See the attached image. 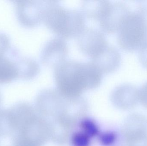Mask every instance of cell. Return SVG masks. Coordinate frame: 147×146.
<instances>
[{"label":"cell","instance_id":"17","mask_svg":"<svg viewBox=\"0 0 147 146\" xmlns=\"http://www.w3.org/2000/svg\"><path fill=\"white\" fill-rule=\"evenodd\" d=\"M80 128L82 132L86 134L90 138L98 134V129L95 123L90 119H83L80 122Z\"/></svg>","mask_w":147,"mask_h":146},{"label":"cell","instance_id":"13","mask_svg":"<svg viewBox=\"0 0 147 146\" xmlns=\"http://www.w3.org/2000/svg\"><path fill=\"white\" fill-rule=\"evenodd\" d=\"M125 146H147V123L134 121L122 128Z\"/></svg>","mask_w":147,"mask_h":146},{"label":"cell","instance_id":"1","mask_svg":"<svg viewBox=\"0 0 147 146\" xmlns=\"http://www.w3.org/2000/svg\"><path fill=\"white\" fill-rule=\"evenodd\" d=\"M57 90L65 97H80L85 90L100 85L103 74L91 61L67 60L55 67L53 73Z\"/></svg>","mask_w":147,"mask_h":146},{"label":"cell","instance_id":"21","mask_svg":"<svg viewBox=\"0 0 147 146\" xmlns=\"http://www.w3.org/2000/svg\"><path fill=\"white\" fill-rule=\"evenodd\" d=\"M139 58L142 66L147 69V41L139 50Z\"/></svg>","mask_w":147,"mask_h":146},{"label":"cell","instance_id":"4","mask_svg":"<svg viewBox=\"0 0 147 146\" xmlns=\"http://www.w3.org/2000/svg\"><path fill=\"white\" fill-rule=\"evenodd\" d=\"M117 32V43L122 49L140 50L147 40V19L139 12H131Z\"/></svg>","mask_w":147,"mask_h":146},{"label":"cell","instance_id":"11","mask_svg":"<svg viewBox=\"0 0 147 146\" xmlns=\"http://www.w3.org/2000/svg\"><path fill=\"white\" fill-rule=\"evenodd\" d=\"M20 56L18 49L12 46L6 54L0 55V84H7L19 79L17 62Z\"/></svg>","mask_w":147,"mask_h":146},{"label":"cell","instance_id":"3","mask_svg":"<svg viewBox=\"0 0 147 146\" xmlns=\"http://www.w3.org/2000/svg\"><path fill=\"white\" fill-rule=\"evenodd\" d=\"M13 146H43L51 139L49 122L35 114L24 122L11 136Z\"/></svg>","mask_w":147,"mask_h":146},{"label":"cell","instance_id":"20","mask_svg":"<svg viewBox=\"0 0 147 146\" xmlns=\"http://www.w3.org/2000/svg\"><path fill=\"white\" fill-rule=\"evenodd\" d=\"M11 47L9 37L4 33L0 32V55L6 54Z\"/></svg>","mask_w":147,"mask_h":146},{"label":"cell","instance_id":"10","mask_svg":"<svg viewBox=\"0 0 147 146\" xmlns=\"http://www.w3.org/2000/svg\"><path fill=\"white\" fill-rule=\"evenodd\" d=\"M111 99L117 108L129 110L134 108L139 102V90L132 84H121L112 91Z\"/></svg>","mask_w":147,"mask_h":146},{"label":"cell","instance_id":"22","mask_svg":"<svg viewBox=\"0 0 147 146\" xmlns=\"http://www.w3.org/2000/svg\"><path fill=\"white\" fill-rule=\"evenodd\" d=\"M139 102L147 109V81L139 89Z\"/></svg>","mask_w":147,"mask_h":146},{"label":"cell","instance_id":"24","mask_svg":"<svg viewBox=\"0 0 147 146\" xmlns=\"http://www.w3.org/2000/svg\"><path fill=\"white\" fill-rule=\"evenodd\" d=\"M1 94H0V105H1Z\"/></svg>","mask_w":147,"mask_h":146},{"label":"cell","instance_id":"18","mask_svg":"<svg viewBox=\"0 0 147 146\" xmlns=\"http://www.w3.org/2000/svg\"><path fill=\"white\" fill-rule=\"evenodd\" d=\"M91 138L82 131L74 133L71 137L74 146H88Z\"/></svg>","mask_w":147,"mask_h":146},{"label":"cell","instance_id":"2","mask_svg":"<svg viewBox=\"0 0 147 146\" xmlns=\"http://www.w3.org/2000/svg\"><path fill=\"white\" fill-rule=\"evenodd\" d=\"M81 11L63 7L56 1H47L43 21L47 27L63 39L77 37L85 28Z\"/></svg>","mask_w":147,"mask_h":146},{"label":"cell","instance_id":"15","mask_svg":"<svg viewBox=\"0 0 147 146\" xmlns=\"http://www.w3.org/2000/svg\"><path fill=\"white\" fill-rule=\"evenodd\" d=\"M19 79L30 80L36 77L39 73L40 67L38 62L29 57H22L18 60Z\"/></svg>","mask_w":147,"mask_h":146},{"label":"cell","instance_id":"9","mask_svg":"<svg viewBox=\"0 0 147 146\" xmlns=\"http://www.w3.org/2000/svg\"><path fill=\"white\" fill-rule=\"evenodd\" d=\"M130 13V9L124 3H111L108 12L99 21L100 27L106 33L118 32Z\"/></svg>","mask_w":147,"mask_h":146},{"label":"cell","instance_id":"25","mask_svg":"<svg viewBox=\"0 0 147 146\" xmlns=\"http://www.w3.org/2000/svg\"><path fill=\"white\" fill-rule=\"evenodd\" d=\"M146 41H147V40H146Z\"/></svg>","mask_w":147,"mask_h":146},{"label":"cell","instance_id":"5","mask_svg":"<svg viewBox=\"0 0 147 146\" xmlns=\"http://www.w3.org/2000/svg\"><path fill=\"white\" fill-rule=\"evenodd\" d=\"M68 99L57 89L42 90L36 97V111L41 117H52L53 118H56L64 109Z\"/></svg>","mask_w":147,"mask_h":146},{"label":"cell","instance_id":"19","mask_svg":"<svg viewBox=\"0 0 147 146\" xmlns=\"http://www.w3.org/2000/svg\"><path fill=\"white\" fill-rule=\"evenodd\" d=\"M99 139L103 145L111 146L115 144L116 141L117 135L115 132H106L100 135Z\"/></svg>","mask_w":147,"mask_h":146},{"label":"cell","instance_id":"6","mask_svg":"<svg viewBox=\"0 0 147 146\" xmlns=\"http://www.w3.org/2000/svg\"><path fill=\"white\" fill-rule=\"evenodd\" d=\"M14 3L17 20L23 27H35L43 21L47 1H16Z\"/></svg>","mask_w":147,"mask_h":146},{"label":"cell","instance_id":"8","mask_svg":"<svg viewBox=\"0 0 147 146\" xmlns=\"http://www.w3.org/2000/svg\"><path fill=\"white\" fill-rule=\"evenodd\" d=\"M69 52V47L64 39L55 37L44 45L40 52V61L46 66L56 67L66 61Z\"/></svg>","mask_w":147,"mask_h":146},{"label":"cell","instance_id":"7","mask_svg":"<svg viewBox=\"0 0 147 146\" xmlns=\"http://www.w3.org/2000/svg\"><path fill=\"white\" fill-rule=\"evenodd\" d=\"M77 44L81 52L91 59L102 52L109 45L103 32L91 27H85L77 37Z\"/></svg>","mask_w":147,"mask_h":146},{"label":"cell","instance_id":"14","mask_svg":"<svg viewBox=\"0 0 147 146\" xmlns=\"http://www.w3.org/2000/svg\"><path fill=\"white\" fill-rule=\"evenodd\" d=\"M111 4L109 1H84L81 4V12L90 19L100 21L106 14Z\"/></svg>","mask_w":147,"mask_h":146},{"label":"cell","instance_id":"16","mask_svg":"<svg viewBox=\"0 0 147 146\" xmlns=\"http://www.w3.org/2000/svg\"><path fill=\"white\" fill-rule=\"evenodd\" d=\"M16 117L12 107L0 109V137L12 136L15 132Z\"/></svg>","mask_w":147,"mask_h":146},{"label":"cell","instance_id":"23","mask_svg":"<svg viewBox=\"0 0 147 146\" xmlns=\"http://www.w3.org/2000/svg\"><path fill=\"white\" fill-rule=\"evenodd\" d=\"M138 2V12L146 17L147 16V1H139Z\"/></svg>","mask_w":147,"mask_h":146},{"label":"cell","instance_id":"12","mask_svg":"<svg viewBox=\"0 0 147 146\" xmlns=\"http://www.w3.org/2000/svg\"><path fill=\"white\" fill-rule=\"evenodd\" d=\"M121 56L114 46L108 45L103 51L91 59V61L103 74L113 73L120 67Z\"/></svg>","mask_w":147,"mask_h":146}]
</instances>
